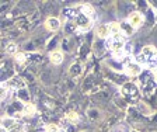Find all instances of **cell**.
I'll use <instances>...</instances> for the list:
<instances>
[{
	"label": "cell",
	"instance_id": "5b68a950",
	"mask_svg": "<svg viewBox=\"0 0 157 132\" xmlns=\"http://www.w3.org/2000/svg\"><path fill=\"white\" fill-rule=\"evenodd\" d=\"M2 128L7 132H24V125L17 117H3L2 118Z\"/></svg>",
	"mask_w": 157,
	"mask_h": 132
},
{
	"label": "cell",
	"instance_id": "30bf717a",
	"mask_svg": "<svg viewBox=\"0 0 157 132\" xmlns=\"http://www.w3.org/2000/svg\"><path fill=\"white\" fill-rule=\"evenodd\" d=\"M95 34H97L98 40H102V41H107L109 37L112 35L111 33V28L108 24H100L97 27V30H95Z\"/></svg>",
	"mask_w": 157,
	"mask_h": 132
},
{
	"label": "cell",
	"instance_id": "ac0fdd59",
	"mask_svg": "<svg viewBox=\"0 0 157 132\" xmlns=\"http://www.w3.org/2000/svg\"><path fill=\"white\" fill-rule=\"evenodd\" d=\"M44 132H66V131L63 128H60L59 125H56V124H48L44 128Z\"/></svg>",
	"mask_w": 157,
	"mask_h": 132
},
{
	"label": "cell",
	"instance_id": "44dd1931",
	"mask_svg": "<svg viewBox=\"0 0 157 132\" xmlns=\"http://www.w3.org/2000/svg\"><path fill=\"white\" fill-rule=\"evenodd\" d=\"M121 31H122V33H124L125 34V35H131V34L132 33H133V28H132V27H131V24H129V23H128V21H125V23H121Z\"/></svg>",
	"mask_w": 157,
	"mask_h": 132
},
{
	"label": "cell",
	"instance_id": "d6986e66",
	"mask_svg": "<svg viewBox=\"0 0 157 132\" xmlns=\"http://www.w3.org/2000/svg\"><path fill=\"white\" fill-rule=\"evenodd\" d=\"M59 44V40L56 37H52V38H49L48 44H46V49H49V52H52V51H56V45Z\"/></svg>",
	"mask_w": 157,
	"mask_h": 132
},
{
	"label": "cell",
	"instance_id": "e0dca14e",
	"mask_svg": "<svg viewBox=\"0 0 157 132\" xmlns=\"http://www.w3.org/2000/svg\"><path fill=\"white\" fill-rule=\"evenodd\" d=\"M65 117H66V121L72 122V124H76V122L80 121V115L76 111H67Z\"/></svg>",
	"mask_w": 157,
	"mask_h": 132
},
{
	"label": "cell",
	"instance_id": "277c9868",
	"mask_svg": "<svg viewBox=\"0 0 157 132\" xmlns=\"http://www.w3.org/2000/svg\"><path fill=\"white\" fill-rule=\"evenodd\" d=\"M144 68L140 65V63L136 60V58L135 59H129V58H126V59L122 62V72H124V75L126 77H137L140 76L142 73L144 72Z\"/></svg>",
	"mask_w": 157,
	"mask_h": 132
},
{
	"label": "cell",
	"instance_id": "5bb4252c",
	"mask_svg": "<svg viewBox=\"0 0 157 132\" xmlns=\"http://www.w3.org/2000/svg\"><path fill=\"white\" fill-rule=\"evenodd\" d=\"M27 60H28V53H27L25 51L17 52L16 55H14V62H16L18 66H24L27 63Z\"/></svg>",
	"mask_w": 157,
	"mask_h": 132
},
{
	"label": "cell",
	"instance_id": "4fadbf2b",
	"mask_svg": "<svg viewBox=\"0 0 157 132\" xmlns=\"http://www.w3.org/2000/svg\"><path fill=\"white\" fill-rule=\"evenodd\" d=\"M17 100L24 103V104H29V103H31V96H29V91L27 87H24V89L17 91Z\"/></svg>",
	"mask_w": 157,
	"mask_h": 132
},
{
	"label": "cell",
	"instance_id": "2e32d148",
	"mask_svg": "<svg viewBox=\"0 0 157 132\" xmlns=\"http://www.w3.org/2000/svg\"><path fill=\"white\" fill-rule=\"evenodd\" d=\"M109 132H132V129H131L129 125L119 122V124H117V125L112 126V128L109 129Z\"/></svg>",
	"mask_w": 157,
	"mask_h": 132
},
{
	"label": "cell",
	"instance_id": "7a4b0ae2",
	"mask_svg": "<svg viewBox=\"0 0 157 132\" xmlns=\"http://www.w3.org/2000/svg\"><path fill=\"white\" fill-rule=\"evenodd\" d=\"M140 77L142 80H140V84H139V89H140L142 96L150 99L157 91V80L154 79L153 73H144V76L142 73Z\"/></svg>",
	"mask_w": 157,
	"mask_h": 132
},
{
	"label": "cell",
	"instance_id": "603a6c76",
	"mask_svg": "<svg viewBox=\"0 0 157 132\" xmlns=\"http://www.w3.org/2000/svg\"><path fill=\"white\" fill-rule=\"evenodd\" d=\"M151 73H153V76H154V79H156V80H157V69H156V70H154V72H151Z\"/></svg>",
	"mask_w": 157,
	"mask_h": 132
},
{
	"label": "cell",
	"instance_id": "6da1fadb",
	"mask_svg": "<svg viewBox=\"0 0 157 132\" xmlns=\"http://www.w3.org/2000/svg\"><path fill=\"white\" fill-rule=\"evenodd\" d=\"M136 60L143 66L144 69L154 72L157 69V48L151 45H146L136 55Z\"/></svg>",
	"mask_w": 157,
	"mask_h": 132
},
{
	"label": "cell",
	"instance_id": "9c48e42d",
	"mask_svg": "<svg viewBox=\"0 0 157 132\" xmlns=\"http://www.w3.org/2000/svg\"><path fill=\"white\" fill-rule=\"evenodd\" d=\"M107 77L111 80V83H115L118 86H124L128 83V77L125 76L124 73H119V72H115V70H109L107 72Z\"/></svg>",
	"mask_w": 157,
	"mask_h": 132
},
{
	"label": "cell",
	"instance_id": "ffe728a7",
	"mask_svg": "<svg viewBox=\"0 0 157 132\" xmlns=\"http://www.w3.org/2000/svg\"><path fill=\"white\" fill-rule=\"evenodd\" d=\"M87 115H88V118L91 119V121H95V119H98L100 118V110H97V108H88L87 110Z\"/></svg>",
	"mask_w": 157,
	"mask_h": 132
},
{
	"label": "cell",
	"instance_id": "3957f363",
	"mask_svg": "<svg viewBox=\"0 0 157 132\" xmlns=\"http://www.w3.org/2000/svg\"><path fill=\"white\" fill-rule=\"evenodd\" d=\"M121 94L128 103H137L140 99V89L139 84L133 82H128L126 84L121 87Z\"/></svg>",
	"mask_w": 157,
	"mask_h": 132
},
{
	"label": "cell",
	"instance_id": "7402d4cb",
	"mask_svg": "<svg viewBox=\"0 0 157 132\" xmlns=\"http://www.w3.org/2000/svg\"><path fill=\"white\" fill-rule=\"evenodd\" d=\"M16 48H17V45L14 42H9V45L6 46V52L9 53V55H16L17 53V51H16Z\"/></svg>",
	"mask_w": 157,
	"mask_h": 132
},
{
	"label": "cell",
	"instance_id": "ba28073f",
	"mask_svg": "<svg viewBox=\"0 0 157 132\" xmlns=\"http://www.w3.org/2000/svg\"><path fill=\"white\" fill-rule=\"evenodd\" d=\"M44 27H45V30L49 31V33H56V31L60 30V27H62V23L59 20L58 17H46L45 21H44Z\"/></svg>",
	"mask_w": 157,
	"mask_h": 132
},
{
	"label": "cell",
	"instance_id": "52a82bcc",
	"mask_svg": "<svg viewBox=\"0 0 157 132\" xmlns=\"http://www.w3.org/2000/svg\"><path fill=\"white\" fill-rule=\"evenodd\" d=\"M2 84H4V86H7L11 91H18V90H21V89H24V87H27V84H25V80L23 79L21 76H18V75H16L14 77H11V79L9 80V82H6V83H2Z\"/></svg>",
	"mask_w": 157,
	"mask_h": 132
},
{
	"label": "cell",
	"instance_id": "8992f818",
	"mask_svg": "<svg viewBox=\"0 0 157 132\" xmlns=\"http://www.w3.org/2000/svg\"><path fill=\"white\" fill-rule=\"evenodd\" d=\"M126 21L131 24V27L133 28V30H139V28L144 24V16L140 13V11L133 10V11H131V13L128 14Z\"/></svg>",
	"mask_w": 157,
	"mask_h": 132
},
{
	"label": "cell",
	"instance_id": "7c38bea8",
	"mask_svg": "<svg viewBox=\"0 0 157 132\" xmlns=\"http://www.w3.org/2000/svg\"><path fill=\"white\" fill-rule=\"evenodd\" d=\"M63 58H65V53H63V51H60V49L49 52V60H51L53 65H60V63L63 62Z\"/></svg>",
	"mask_w": 157,
	"mask_h": 132
},
{
	"label": "cell",
	"instance_id": "8fae6325",
	"mask_svg": "<svg viewBox=\"0 0 157 132\" xmlns=\"http://www.w3.org/2000/svg\"><path fill=\"white\" fill-rule=\"evenodd\" d=\"M83 70H84V68H83L82 62H73L72 66L69 68V76L73 79H77L83 75Z\"/></svg>",
	"mask_w": 157,
	"mask_h": 132
},
{
	"label": "cell",
	"instance_id": "cb8c5ba5",
	"mask_svg": "<svg viewBox=\"0 0 157 132\" xmlns=\"http://www.w3.org/2000/svg\"><path fill=\"white\" fill-rule=\"evenodd\" d=\"M2 132H7V131H6V129H4V128H2Z\"/></svg>",
	"mask_w": 157,
	"mask_h": 132
},
{
	"label": "cell",
	"instance_id": "9a60e30c",
	"mask_svg": "<svg viewBox=\"0 0 157 132\" xmlns=\"http://www.w3.org/2000/svg\"><path fill=\"white\" fill-rule=\"evenodd\" d=\"M35 112H36V107L29 103V104H25V106H24V110H23V112H21V115L27 117V118H31V117L35 115Z\"/></svg>",
	"mask_w": 157,
	"mask_h": 132
}]
</instances>
